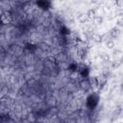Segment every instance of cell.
<instances>
[{
    "label": "cell",
    "instance_id": "1",
    "mask_svg": "<svg viewBox=\"0 0 123 123\" xmlns=\"http://www.w3.org/2000/svg\"><path fill=\"white\" fill-rule=\"evenodd\" d=\"M86 106L89 109H94L99 102V95L96 92H92L90 93L87 97H86Z\"/></svg>",
    "mask_w": 123,
    "mask_h": 123
},
{
    "label": "cell",
    "instance_id": "2",
    "mask_svg": "<svg viewBox=\"0 0 123 123\" xmlns=\"http://www.w3.org/2000/svg\"><path fill=\"white\" fill-rule=\"evenodd\" d=\"M78 72H79V74L81 75V77H83V78H87L88 75H89V67L86 66V64L79 65Z\"/></svg>",
    "mask_w": 123,
    "mask_h": 123
},
{
    "label": "cell",
    "instance_id": "3",
    "mask_svg": "<svg viewBox=\"0 0 123 123\" xmlns=\"http://www.w3.org/2000/svg\"><path fill=\"white\" fill-rule=\"evenodd\" d=\"M37 4L43 11H48V9L51 7V0H37Z\"/></svg>",
    "mask_w": 123,
    "mask_h": 123
},
{
    "label": "cell",
    "instance_id": "4",
    "mask_svg": "<svg viewBox=\"0 0 123 123\" xmlns=\"http://www.w3.org/2000/svg\"><path fill=\"white\" fill-rule=\"evenodd\" d=\"M80 87H81V89L84 90V91L89 90L90 87H91V85H90L89 80H88L87 78H84V79L80 82Z\"/></svg>",
    "mask_w": 123,
    "mask_h": 123
},
{
    "label": "cell",
    "instance_id": "5",
    "mask_svg": "<svg viewBox=\"0 0 123 123\" xmlns=\"http://www.w3.org/2000/svg\"><path fill=\"white\" fill-rule=\"evenodd\" d=\"M86 14L88 20H92V19L96 16V10H95V9H89V10L86 12Z\"/></svg>",
    "mask_w": 123,
    "mask_h": 123
},
{
    "label": "cell",
    "instance_id": "6",
    "mask_svg": "<svg viewBox=\"0 0 123 123\" xmlns=\"http://www.w3.org/2000/svg\"><path fill=\"white\" fill-rule=\"evenodd\" d=\"M77 19H78V21L81 22V23H86V22L88 20L86 14L85 12H81V13H79V15H77Z\"/></svg>",
    "mask_w": 123,
    "mask_h": 123
},
{
    "label": "cell",
    "instance_id": "7",
    "mask_svg": "<svg viewBox=\"0 0 123 123\" xmlns=\"http://www.w3.org/2000/svg\"><path fill=\"white\" fill-rule=\"evenodd\" d=\"M119 29L117 28V27H113L111 31H110V36H111V37H116L118 35H119Z\"/></svg>",
    "mask_w": 123,
    "mask_h": 123
},
{
    "label": "cell",
    "instance_id": "8",
    "mask_svg": "<svg viewBox=\"0 0 123 123\" xmlns=\"http://www.w3.org/2000/svg\"><path fill=\"white\" fill-rule=\"evenodd\" d=\"M60 32H61V34L63 35V36H67V35L70 34V30H69L66 26H64V25H62V26H61Z\"/></svg>",
    "mask_w": 123,
    "mask_h": 123
},
{
    "label": "cell",
    "instance_id": "9",
    "mask_svg": "<svg viewBox=\"0 0 123 123\" xmlns=\"http://www.w3.org/2000/svg\"><path fill=\"white\" fill-rule=\"evenodd\" d=\"M92 39H93L95 42H97V43L102 42V41H103V35H100V34H94V35L92 36Z\"/></svg>",
    "mask_w": 123,
    "mask_h": 123
},
{
    "label": "cell",
    "instance_id": "10",
    "mask_svg": "<svg viewBox=\"0 0 123 123\" xmlns=\"http://www.w3.org/2000/svg\"><path fill=\"white\" fill-rule=\"evenodd\" d=\"M93 22H94V24L96 25V26H98V25H101L102 23H103V21H104V19H103V17L102 16H99V15H96L93 19Z\"/></svg>",
    "mask_w": 123,
    "mask_h": 123
},
{
    "label": "cell",
    "instance_id": "11",
    "mask_svg": "<svg viewBox=\"0 0 123 123\" xmlns=\"http://www.w3.org/2000/svg\"><path fill=\"white\" fill-rule=\"evenodd\" d=\"M105 45H106V47L108 49H112L114 47V41L112 39H106Z\"/></svg>",
    "mask_w": 123,
    "mask_h": 123
},
{
    "label": "cell",
    "instance_id": "12",
    "mask_svg": "<svg viewBox=\"0 0 123 123\" xmlns=\"http://www.w3.org/2000/svg\"><path fill=\"white\" fill-rule=\"evenodd\" d=\"M115 5L117 8L121 9L123 7V0H115Z\"/></svg>",
    "mask_w": 123,
    "mask_h": 123
},
{
    "label": "cell",
    "instance_id": "13",
    "mask_svg": "<svg viewBox=\"0 0 123 123\" xmlns=\"http://www.w3.org/2000/svg\"><path fill=\"white\" fill-rule=\"evenodd\" d=\"M113 56H114L115 59H116L117 57L120 59V58H121V51H120V50H115V51H113Z\"/></svg>",
    "mask_w": 123,
    "mask_h": 123
}]
</instances>
